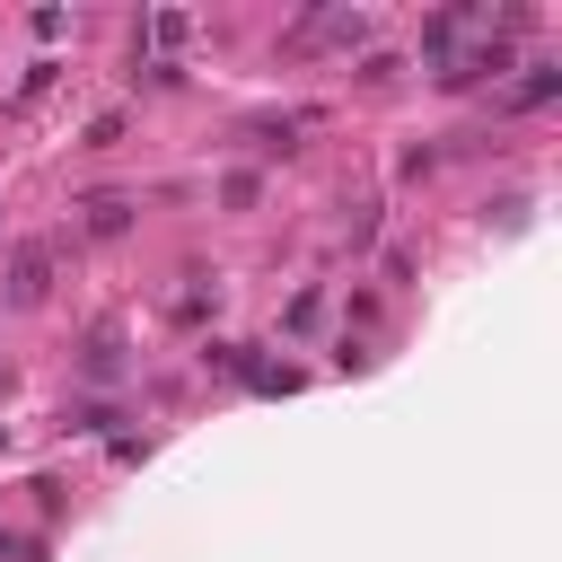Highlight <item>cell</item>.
I'll use <instances>...</instances> for the list:
<instances>
[{
	"instance_id": "cell-1",
	"label": "cell",
	"mask_w": 562,
	"mask_h": 562,
	"mask_svg": "<svg viewBox=\"0 0 562 562\" xmlns=\"http://www.w3.org/2000/svg\"><path fill=\"white\" fill-rule=\"evenodd\" d=\"M123 369H132V351H123V316H97V325L79 334V378H88V386H123Z\"/></svg>"
},
{
	"instance_id": "cell-2",
	"label": "cell",
	"mask_w": 562,
	"mask_h": 562,
	"mask_svg": "<svg viewBox=\"0 0 562 562\" xmlns=\"http://www.w3.org/2000/svg\"><path fill=\"white\" fill-rule=\"evenodd\" d=\"M53 263H61L53 237L18 246V255H9V307H44V299H53Z\"/></svg>"
},
{
	"instance_id": "cell-3",
	"label": "cell",
	"mask_w": 562,
	"mask_h": 562,
	"mask_svg": "<svg viewBox=\"0 0 562 562\" xmlns=\"http://www.w3.org/2000/svg\"><path fill=\"white\" fill-rule=\"evenodd\" d=\"M474 26H483V9H474V0L430 9V18H422V53H430V61H448V53H465V35H474Z\"/></svg>"
},
{
	"instance_id": "cell-4",
	"label": "cell",
	"mask_w": 562,
	"mask_h": 562,
	"mask_svg": "<svg viewBox=\"0 0 562 562\" xmlns=\"http://www.w3.org/2000/svg\"><path fill=\"white\" fill-rule=\"evenodd\" d=\"M527 79H509L501 88V114H536V105H553L562 97V61H518Z\"/></svg>"
},
{
	"instance_id": "cell-5",
	"label": "cell",
	"mask_w": 562,
	"mask_h": 562,
	"mask_svg": "<svg viewBox=\"0 0 562 562\" xmlns=\"http://www.w3.org/2000/svg\"><path fill=\"white\" fill-rule=\"evenodd\" d=\"M299 123H307V114H255V123H237V140H246L255 158H290V149H299V140H290Z\"/></svg>"
},
{
	"instance_id": "cell-6",
	"label": "cell",
	"mask_w": 562,
	"mask_h": 562,
	"mask_svg": "<svg viewBox=\"0 0 562 562\" xmlns=\"http://www.w3.org/2000/svg\"><path fill=\"white\" fill-rule=\"evenodd\" d=\"M132 211H140L132 193H88V202H79V237H123Z\"/></svg>"
},
{
	"instance_id": "cell-7",
	"label": "cell",
	"mask_w": 562,
	"mask_h": 562,
	"mask_svg": "<svg viewBox=\"0 0 562 562\" xmlns=\"http://www.w3.org/2000/svg\"><path fill=\"white\" fill-rule=\"evenodd\" d=\"M123 413H114V395H88V404H70L61 413V430H79V439H97V430H114Z\"/></svg>"
},
{
	"instance_id": "cell-8",
	"label": "cell",
	"mask_w": 562,
	"mask_h": 562,
	"mask_svg": "<svg viewBox=\"0 0 562 562\" xmlns=\"http://www.w3.org/2000/svg\"><path fill=\"white\" fill-rule=\"evenodd\" d=\"M211 307H220V281L202 290V272H193V290H176V299H167V316H176V325H202Z\"/></svg>"
},
{
	"instance_id": "cell-9",
	"label": "cell",
	"mask_w": 562,
	"mask_h": 562,
	"mask_svg": "<svg viewBox=\"0 0 562 562\" xmlns=\"http://www.w3.org/2000/svg\"><path fill=\"white\" fill-rule=\"evenodd\" d=\"M255 193H263V176H255V167H237V176H228V184H220V202H237V211H246V202H255Z\"/></svg>"
},
{
	"instance_id": "cell-10",
	"label": "cell",
	"mask_w": 562,
	"mask_h": 562,
	"mask_svg": "<svg viewBox=\"0 0 562 562\" xmlns=\"http://www.w3.org/2000/svg\"><path fill=\"white\" fill-rule=\"evenodd\" d=\"M316 316H325V299H316V290H299V299H290V334H316Z\"/></svg>"
},
{
	"instance_id": "cell-11",
	"label": "cell",
	"mask_w": 562,
	"mask_h": 562,
	"mask_svg": "<svg viewBox=\"0 0 562 562\" xmlns=\"http://www.w3.org/2000/svg\"><path fill=\"white\" fill-rule=\"evenodd\" d=\"M184 35H193V18H176V9H167V18H149V44H184Z\"/></svg>"
},
{
	"instance_id": "cell-12",
	"label": "cell",
	"mask_w": 562,
	"mask_h": 562,
	"mask_svg": "<svg viewBox=\"0 0 562 562\" xmlns=\"http://www.w3.org/2000/svg\"><path fill=\"white\" fill-rule=\"evenodd\" d=\"M53 70H61V61H26V79H18V105H26V97H44V88H53Z\"/></svg>"
},
{
	"instance_id": "cell-13",
	"label": "cell",
	"mask_w": 562,
	"mask_h": 562,
	"mask_svg": "<svg viewBox=\"0 0 562 562\" xmlns=\"http://www.w3.org/2000/svg\"><path fill=\"white\" fill-rule=\"evenodd\" d=\"M114 140H123V114H97V123H88V140H79V149H114Z\"/></svg>"
}]
</instances>
